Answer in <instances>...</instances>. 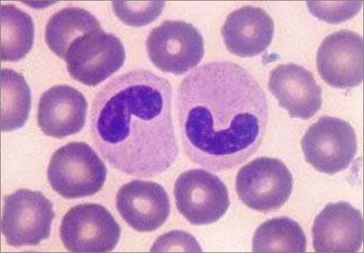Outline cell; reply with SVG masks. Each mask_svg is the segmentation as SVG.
Wrapping results in <instances>:
<instances>
[{"label": "cell", "instance_id": "1", "mask_svg": "<svg viewBox=\"0 0 364 253\" xmlns=\"http://www.w3.org/2000/svg\"><path fill=\"white\" fill-rule=\"evenodd\" d=\"M176 102L183 151L208 170L237 167L257 151L266 134L265 93L236 63L213 61L196 68L181 82Z\"/></svg>", "mask_w": 364, "mask_h": 253}, {"label": "cell", "instance_id": "2", "mask_svg": "<svg viewBox=\"0 0 364 253\" xmlns=\"http://www.w3.org/2000/svg\"><path fill=\"white\" fill-rule=\"evenodd\" d=\"M172 96L168 79L144 69L122 73L99 90L92 107L91 135L112 167L149 178L172 166L179 151Z\"/></svg>", "mask_w": 364, "mask_h": 253}, {"label": "cell", "instance_id": "3", "mask_svg": "<svg viewBox=\"0 0 364 253\" xmlns=\"http://www.w3.org/2000/svg\"><path fill=\"white\" fill-rule=\"evenodd\" d=\"M107 168L95 151L85 142L74 141L53 154L47 168L52 189L67 199L92 195L106 181Z\"/></svg>", "mask_w": 364, "mask_h": 253}, {"label": "cell", "instance_id": "4", "mask_svg": "<svg viewBox=\"0 0 364 253\" xmlns=\"http://www.w3.org/2000/svg\"><path fill=\"white\" fill-rule=\"evenodd\" d=\"M53 203L40 191L21 188L4 198L1 232L14 247L38 245L50 235Z\"/></svg>", "mask_w": 364, "mask_h": 253}, {"label": "cell", "instance_id": "5", "mask_svg": "<svg viewBox=\"0 0 364 253\" xmlns=\"http://www.w3.org/2000/svg\"><path fill=\"white\" fill-rule=\"evenodd\" d=\"M145 44L152 63L161 71L176 75L194 68L204 55L202 34L181 20H167L153 28Z\"/></svg>", "mask_w": 364, "mask_h": 253}, {"label": "cell", "instance_id": "6", "mask_svg": "<svg viewBox=\"0 0 364 253\" xmlns=\"http://www.w3.org/2000/svg\"><path fill=\"white\" fill-rule=\"evenodd\" d=\"M125 58L120 39L101 28L75 40L64 60L73 79L96 86L119 70Z\"/></svg>", "mask_w": 364, "mask_h": 253}, {"label": "cell", "instance_id": "7", "mask_svg": "<svg viewBox=\"0 0 364 253\" xmlns=\"http://www.w3.org/2000/svg\"><path fill=\"white\" fill-rule=\"evenodd\" d=\"M306 162L328 175L347 168L357 152V136L346 121L325 116L311 124L301 141Z\"/></svg>", "mask_w": 364, "mask_h": 253}, {"label": "cell", "instance_id": "8", "mask_svg": "<svg viewBox=\"0 0 364 253\" xmlns=\"http://www.w3.org/2000/svg\"><path fill=\"white\" fill-rule=\"evenodd\" d=\"M293 178L279 159L258 157L243 166L235 179L240 200L248 208L269 212L281 208L289 198Z\"/></svg>", "mask_w": 364, "mask_h": 253}, {"label": "cell", "instance_id": "9", "mask_svg": "<svg viewBox=\"0 0 364 253\" xmlns=\"http://www.w3.org/2000/svg\"><path fill=\"white\" fill-rule=\"evenodd\" d=\"M60 238L72 252H107L117 245L121 228L109 211L100 204L83 203L63 216Z\"/></svg>", "mask_w": 364, "mask_h": 253}, {"label": "cell", "instance_id": "10", "mask_svg": "<svg viewBox=\"0 0 364 253\" xmlns=\"http://www.w3.org/2000/svg\"><path fill=\"white\" fill-rule=\"evenodd\" d=\"M173 195L178 212L194 225L217 222L230 204L225 183L201 168L181 173L174 183Z\"/></svg>", "mask_w": 364, "mask_h": 253}, {"label": "cell", "instance_id": "11", "mask_svg": "<svg viewBox=\"0 0 364 253\" xmlns=\"http://www.w3.org/2000/svg\"><path fill=\"white\" fill-rule=\"evenodd\" d=\"M321 77L336 88L359 85L363 75V41L358 33L346 29L327 36L316 53Z\"/></svg>", "mask_w": 364, "mask_h": 253}, {"label": "cell", "instance_id": "12", "mask_svg": "<svg viewBox=\"0 0 364 253\" xmlns=\"http://www.w3.org/2000/svg\"><path fill=\"white\" fill-rule=\"evenodd\" d=\"M116 207L122 219L137 232H151L168 218L170 203L165 189L154 181L133 180L116 195Z\"/></svg>", "mask_w": 364, "mask_h": 253}, {"label": "cell", "instance_id": "13", "mask_svg": "<svg viewBox=\"0 0 364 253\" xmlns=\"http://www.w3.org/2000/svg\"><path fill=\"white\" fill-rule=\"evenodd\" d=\"M311 232L316 252H356L363 239L362 215L347 202L328 203L316 217Z\"/></svg>", "mask_w": 364, "mask_h": 253}, {"label": "cell", "instance_id": "14", "mask_svg": "<svg viewBox=\"0 0 364 253\" xmlns=\"http://www.w3.org/2000/svg\"><path fill=\"white\" fill-rule=\"evenodd\" d=\"M268 87L291 117L309 119L321 107V87L310 71L297 64H282L272 69Z\"/></svg>", "mask_w": 364, "mask_h": 253}, {"label": "cell", "instance_id": "15", "mask_svg": "<svg viewBox=\"0 0 364 253\" xmlns=\"http://www.w3.org/2000/svg\"><path fill=\"white\" fill-rule=\"evenodd\" d=\"M87 109V100L79 90L67 85H55L40 97L38 124L46 135L62 139L82 130Z\"/></svg>", "mask_w": 364, "mask_h": 253}, {"label": "cell", "instance_id": "16", "mask_svg": "<svg viewBox=\"0 0 364 253\" xmlns=\"http://www.w3.org/2000/svg\"><path fill=\"white\" fill-rule=\"evenodd\" d=\"M274 31L269 14L260 7L250 5L230 13L221 28L227 50L242 58L263 53L272 43Z\"/></svg>", "mask_w": 364, "mask_h": 253}, {"label": "cell", "instance_id": "17", "mask_svg": "<svg viewBox=\"0 0 364 253\" xmlns=\"http://www.w3.org/2000/svg\"><path fill=\"white\" fill-rule=\"evenodd\" d=\"M101 28L100 21L91 12L79 7H66L50 17L45 40L54 54L64 59L75 40Z\"/></svg>", "mask_w": 364, "mask_h": 253}, {"label": "cell", "instance_id": "18", "mask_svg": "<svg viewBox=\"0 0 364 253\" xmlns=\"http://www.w3.org/2000/svg\"><path fill=\"white\" fill-rule=\"evenodd\" d=\"M1 61L16 62L31 50L34 41L32 17L14 4L1 6Z\"/></svg>", "mask_w": 364, "mask_h": 253}, {"label": "cell", "instance_id": "19", "mask_svg": "<svg viewBox=\"0 0 364 253\" xmlns=\"http://www.w3.org/2000/svg\"><path fill=\"white\" fill-rule=\"evenodd\" d=\"M306 239L301 227L288 217L262 223L252 239L255 252H305Z\"/></svg>", "mask_w": 364, "mask_h": 253}, {"label": "cell", "instance_id": "20", "mask_svg": "<svg viewBox=\"0 0 364 253\" xmlns=\"http://www.w3.org/2000/svg\"><path fill=\"white\" fill-rule=\"evenodd\" d=\"M1 131L21 128L28 119L31 107V93L24 77L10 68H2Z\"/></svg>", "mask_w": 364, "mask_h": 253}, {"label": "cell", "instance_id": "21", "mask_svg": "<svg viewBox=\"0 0 364 253\" xmlns=\"http://www.w3.org/2000/svg\"><path fill=\"white\" fill-rule=\"evenodd\" d=\"M164 1L112 2V9L124 23L132 26H143L154 21L164 9Z\"/></svg>", "mask_w": 364, "mask_h": 253}, {"label": "cell", "instance_id": "22", "mask_svg": "<svg viewBox=\"0 0 364 253\" xmlns=\"http://www.w3.org/2000/svg\"><path fill=\"white\" fill-rule=\"evenodd\" d=\"M312 14L328 23H339L353 17L359 11L362 2H315L306 3Z\"/></svg>", "mask_w": 364, "mask_h": 253}, {"label": "cell", "instance_id": "23", "mask_svg": "<svg viewBox=\"0 0 364 253\" xmlns=\"http://www.w3.org/2000/svg\"><path fill=\"white\" fill-rule=\"evenodd\" d=\"M151 252H202L198 242L191 234L173 230L159 237L150 249Z\"/></svg>", "mask_w": 364, "mask_h": 253}]
</instances>
